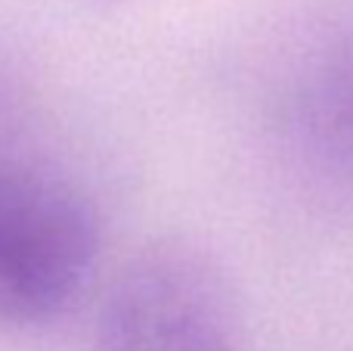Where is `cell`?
I'll list each match as a JSON object with an SVG mask.
<instances>
[{
  "label": "cell",
  "instance_id": "2",
  "mask_svg": "<svg viewBox=\"0 0 353 351\" xmlns=\"http://www.w3.org/2000/svg\"><path fill=\"white\" fill-rule=\"evenodd\" d=\"M97 351H245L230 283L192 246L143 249L105 292Z\"/></svg>",
  "mask_w": 353,
  "mask_h": 351
},
{
  "label": "cell",
  "instance_id": "1",
  "mask_svg": "<svg viewBox=\"0 0 353 351\" xmlns=\"http://www.w3.org/2000/svg\"><path fill=\"white\" fill-rule=\"evenodd\" d=\"M99 205L37 103L0 75V321L41 323L84 286Z\"/></svg>",
  "mask_w": 353,
  "mask_h": 351
}]
</instances>
